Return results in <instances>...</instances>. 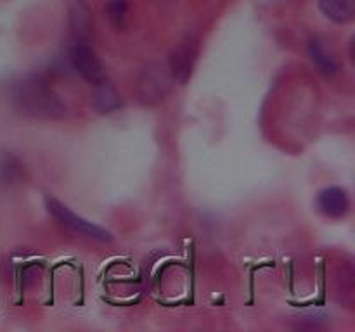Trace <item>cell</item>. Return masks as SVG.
<instances>
[{"instance_id":"11","label":"cell","mask_w":355,"mask_h":332,"mask_svg":"<svg viewBox=\"0 0 355 332\" xmlns=\"http://www.w3.org/2000/svg\"><path fill=\"white\" fill-rule=\"evenodd\" d=\"M17 173H19V165L12 158H6L0 161V180L2 182H12L14 178H17Z\"/></svg>"},{"instance_id":"8","label":"cell","mask_w":355,"mask_h":332,"mask_svg":"<svg viewBox=\"0 0 355 332\" xmlns=\"http://www.w3.org/2000/svg\"><path fill=\"white\" fill-rule=\"evenodd\" d=\"M92 104L101 114H111L121 107V97L118 90L114 89L113 83H110L107 78H104L103 82L94 85Z\"/></svg>"},{"instance_id":"4","label":"cell","mask_w":355,"mask_h":332,"mask_svg":"<svg viewBox=\"0 0 355 332\" xmlns=\"http://www.w3.org/2000/svg\"><path fill=\"white\" fill-rule=\"evenodd\" d=\"M69 62H71V68L92 85L106 78V69L103 62L83 38H78L69 50Z\"/></svg>"},{"instance_id":"7","label":"cell","mask_w":355,"mask_h":332,"mask_svg":"<svg viewBox=\"0 0 355 332\" xmlns=\"http://www.w3.org/2000/svg\"><path fill=\"white\" fill-rule=\"evenodd\" d=\"M309 57H311L312 64L318 68V71L321 75L328 76V78H333L340 73V61L335 55V52L329 47H326L324 42L318 40V38H312L309 42Z\"/></svg>"},{"instance_id":"10","label":"cell","mask_w":355,"mask_h":332,"mask_svg":"<svg viewBox=\"0 0 355 332\" xmlns=\"http://www.w3.org/2000/svg\"><path fill=\"white\" fill-rule=\"evenodd\" d=\"M107 17L116 30H121L127 24L128 17V2L127 0H111L106 7Z\"/></svg>"},{"instance_id":"3","label":"cell","mask_w":355,"mask_h":332,"mask_svg":"<svg viewBox=\"0 0 355 332\" xmlns=\"http://www.w3.org/2000/svg\"><path fill=\"white\" fill-rule=\"evenodd\" d=\"M170 82H172V78H170V73L165 66L158 64V62L146 66L137 80L139 100L146 106L158 104L168 93Z\"/></svg>"},{"instance_id":"9","label":"cell","mask_w":355,"mask_h":332,"mask_svg":"<svg viewBox=\"0 0 355 332\" xmlns=\"http://www.w3.org/2000/svg\"><path fill=\"white\" fill-rule=\"evenodd\" d=\"M319 7L336 24H347L355 17V0H319Z\"/></svg>"},{"instance_id":"6","label":"cell","mask_w":355,"mask_h":332,"mask_svg":"<svg viewBox=\"0 0 355 332\" xmlns=\"http://www.w3.org/2000/svg\"><path fill=\"white\" fill-rule=\"evenodd\" d=\"M318 208L324 216L343 218L350 210V197L342 187H326L319 192Z\"/></svg>"},{"instance_id":"1","label":"cell","mask_w":355,"mask_h":332,"mask_svg":"<svg viewBox=\"0 0 355 332\" xmlns=\"http://www.w3.org/2000/svg\"><path fill=\"white\" fill-rule=\"evenodd\" d=\"M12 104L21 114L35 120H59L66 113L54 89L38 76H28L14 85Z\"/></svg>"},{"instance_id":"5","label":"cell","mask_w":355,"mask_h":332,"mask_svg":"<svg viewBox=\"0 0 355 332\" xmlns=\"http://www.w3.org/2000/svg\"><path fill=\"white\" fill-rule=\"evenodd\" d=\"M196 55L198 50L191 42H182L173 48L168 59V66H166L172 82H177L179 85L189 82L194 71V64H196Z\"/></svg>"},{"instance_id":"2","label":"cell","mask_w":355,"mask_h":332,"mask_svg":"<svg viewBox=\"0 0 355 332\" xmlns=\"http://www.w3.org/2000/svg\"><path fill=\"white\" fill-rule=\"evenodd\" d=\"M45 204H47L49 213L58 220V223H61L62 227L71 230L73 234L83 235V237L94 239V241L99 242L111 241V234L106 228L99 227V225H94L92 221H87L85 218L78 216V214L73 213L66 204H62L61 201L54 199V197H47V199H45Z\"/></svg>"}]
</instances>
